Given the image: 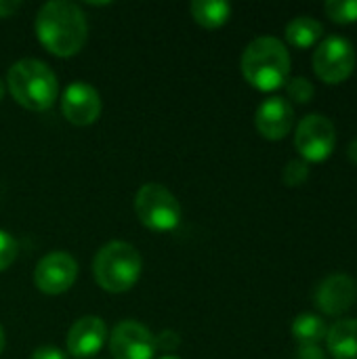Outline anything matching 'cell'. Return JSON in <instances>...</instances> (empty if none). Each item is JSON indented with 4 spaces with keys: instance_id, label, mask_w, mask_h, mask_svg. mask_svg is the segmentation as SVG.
Wrapping results in <instances>:
<instances>
[{
    "instance_id": "cell-1",
    "label": "cell",
    "mask_w": 357,
    "mask_h": 359,
    "mask_svg": "<svg viewBox=\"0 0 357 359\" xmlns=\"http://www.w3.org/2000/svg\"><path fill=\"white\" fill-rule=\"evenodd\" d=\"M40 44L55 57H74L88 38V23L82 8L67 0H50L40 6L34 21Z\"/></svg>"
},
{
    "instance_id": "cell-2",
    "label": "cell",
    "mask_w": 357,
    "mask_h": 359,
    "mask_svg": "<svg viewBox=\"0 0 357 359\" xmlns=\"http://www.w3.org/2000/svg\"><path fill=\"white\" fill-rule=\"evenodd\" d=\"M240 67L244 80L252 88L261 93H274L288 82L290 53L280 38L259 36L244 48Z\"/></svg>"
},
{
    "instance_id": "cell-3",
    "label": "cell",
    "mask_w": 357,
    "mask_h": 359,
    "mask_svg": "<svg viewBox=\"0 0 357 359\" xmlns=\"http://www.w3.org/2000/svg\"><path fill=\"white\" fill-rule=\"evenodd\" d=\"M6 84L13 99L29 111H46L59 95L55 72L40 59H19L8 67Z\"/></svg>"
},
{
    "instance_id": "cell-4",
    "label": "cell",
    "mask_w": 357,
    "mask_h": 359,
    "mask_svg": "<svg viewBox=\"0 0 357 359\" xmlns=\"http://www.w3.org/2000/svg\"><path fill=\"white\" fill-rule=\"evenodd\" d=\"M141 269V255L128 242L105 244L93 261V276L97 284L112 294L128 292L139 282Z\"/></svg>"
},
{
    "instance_id": "cell-5",
    "label": "cell",
    "mask_w": 357,
    "mask_h": 359,
    "mask_svg": "<svg viewBox=\"0 0 357 359\" xmlns=\"http://www.w3.org/2000/svg\"><path fill=\"white\" fill-rule=\"evenodd\" d=\"M135 212L151 231H173L181 223V204L177 196L160 183H145L135 196Z\"/></svg>"
},
{
    "instance_id": "cell-6",
    "label": "cell",
    "mask_w": 357,
    "mask_h": 359,
    "mask_svg": "<svg viewBox=\"0 0 357 359\" xmlns=\"http://www.w3.org/2000/svg\"><path fill=\"white\" fill-rule=\"evenodd\" d=\"M311 65L322 82L341 84L356 69V48L343 36H328L316 46Z\"/></svg>"
},
{
    "instance_id": "cell-7",
    "label": "cell",
    "mask_w": 357,
    "mask_h": 359,
    "mask_svg": "<svg viewBox=\"0 0 357 359\" xmlns=\"http://www.w3.org/2000/svg\"><path fill=\"white\" fill-rule=\"evenodd\" d=\"M337 145V128L330 118L322 114L305 116L295 130V147L301 158L309 162H324L332 156Z\"/></svg>"
},
{
    "instance_id": "cell-8",
    "label": "cell",
    "mask_w": 357,
    "mask_h": 359,
    "mask_svg": "<svg viewBox=\"0 0 357 359\" xmlns=\"http://www.w3.org/2000/svg\"><path fill=\"white\" fill-rule=\"evenodd\" d=\"M78 278V263L72 255L63 250L48 252L42 257L34 269V284L44 294H63L67 292Z\"/></svg>"
},
{
    "instance_id": "cell-9",
    "label": "cell",
    "mask_w": 357,
    "mask_h": 359,
    "mask_svg": "<svg viewBox=\"0 0 357 359\" xmlns=\"http://www.w3.org/2000/svg\"><path fill=\"white\" fill-rule=\"evenodd\" d=\"M109 351L114 359H154V334L139 322L126 320L114 326L109 334Z\"/></svg>"
},
{
    "instance_id": "cell-10",
    "label": "cell",
    "mask_w": 357,
    "mask_h": 359,
    "mask_svg": "<svg viewBox=\"0 0 357 359\" xmlns=\"http://www.w3.org/2000/svg\"><path fill=\"white\" fill-rule=\"evenodd\" d=\"M61 109L69 124L74 126H90L99 120L103 101L95 86L88 82H72L61 97Z\"/></svg>"
},
{
    "instance_id": "cell-11",
    "label": "cell",
    "mask_w": 357,
    "mask_h": 359,
    "mask_svg": "<svg viewBox=\"0 0 357 359\" xmlns=\"http://www.w3.org/2000/svg\"><path fill=\"white\" fill-rule=\"evenodd\" d=\"M316 307L324 316H343L357 301V282L347 273H335L316 288Z\"/></svg>"
},
{
    "instance_id": "cell-12",
    "label": "cell",
    "mask_w": 357,
    "mask_h": 359,
    "mask_svg": "<svg viewBox=\"0 0 357 359\" xmlns=\"http://www.w3.org/2000/svg\"><path fill=\"white\" fill-rule=\"evenodd\" d=\"M295 124V109L290 101L284 97H269L265 99L255 114V126L263 139L282 141Z\"/></svg>"
},
{
    "instance_id": "cell-13",
    "label": "cell",
    "mask_w": 357,
    "mask_h": 359,
    "mask_svg": "<svg viewBox=\"0 0 357 359\" xmlns=\"http://www.w3.org/2000/svg\"><path fill=\"white\" fill-rule=\"evenodd\" d=\"M107 326L97 316H84L76 320L67 332V351L74 358H93L107 341Z\"/></svg>"
},
{
    "instance_id": "cell-14",
    "label": "cell",
    "mask_w": 357,
    "mask_h": 359,
    "mask_svg": "<svg viewBox=\"0 0 357 359\" xmlns=\"http://www.w3.org/2000/svg\"><path fill=\"white\" fill-rule=\"evenodd\" d=\"M324 343L332 359H357V320L335 322Z\"/></svg>"
},
{
    "instance_id": "cell-15",
    "label": "cell",
    "mask_w": 357,
    "mask_h": 359,
    "mask_svg": "<svg viewBox=\"0 0 357 359\" xmlns=\"http://www.w3.org/2000/svg\"><path fill=\"white\" fill-rule=\"evenodd\" d=\"M189 11L194 21L206 29L223 27L231 17V4L225 0H194Z\"/></svg>"
},
{
    "instance_id": "cell-16",
    "label": "cell",
    "mask_w": 357,
    "mask_h": 359,
    "mask_svg": "<svg viewBox=\"0 0 357 359\" xmlns=\"http://www.w3.org/2000/svg\"><path fill=\"white\" fill-rule=\"evenodd\" d=\"M284 36L295 48H309L324 36V25L309 15H301L286 25Z\"/></svg>"
},
{
    "instance_id": "cell-17",
    "label": "cell",
    "mask_w": 357,
    "mask_h": 359,
    "mask_svg": "<svg viewBox=\"0 0 357 359\" xmlns=\"http://www.w3.org/2000/svg\"><path fill=\"white\" fill-rule=\"evenodd\" d=\"M290 330H292V337L299 345H320L326 339L328 326L316 313H301L295 318Z\"/></svg>"
},
{
    "instance_id": "cell-18",
    "label": "cell",
    "mask_w": 357,
    "mask_h": 359,
    "mask_svg": "<svg viewBox=\"0 0 357 359\" xmlns=\"http://www.w3.org/2000/svg\"><path fill=\"white\" fill-rule=\"evenodd\" d=\"M324 13L330 21L339 25L356 23L357 21V0H328L324 4Z\"/></svg>"
},
{
    "instance_id": "cell-19",
    "label": "cell",
    "mask_w": 357,
    "mask_h": 359,
    "mask_svg": "<svg viewBox=\"0 0 357 359\" xmlns=\"http://www.w3.org/2000/svg\"><path fill=\"white\" fill-rule=\"evenodd\" d=\"M284 86H286V95H288V99H290V101H295V103H301V105L309 103V101L314 99V95H316V88H314L311 80H307L305 76L288 78V82H286Z\"/></svg>"
},
{
    "instance_id": "cell-20",
    "label": "cell",
    "mask_w": 357,
    "mask_h": 359,
    "mask_svg": "<svg viewBox=\"0 0 357 359\" xmlns=\"http://www.w3.org/2000/svg\"><path fill=\"white\" fill-rule=\"evenodd\" d=\"M282 179L288 187H301L309 179V164L305 160H290L284 166Z\"/></svg>"
},
{
    "instance_id": "cell-21",
    "label": "cell",
    "mask_w": 357,
    "mask_h": 359,
    "mask_svg": "<svg viewBox=\"0 0 357 359\" xmlns=\"http://www.w3.org/2000/svg\"><path fill=\"white\" fill-rule=\"evenodd\" d=\"M17 255H19V244H17V240H15L8 231L0 229V273H2L4 269H8V267L15 263Z\"/></svg>"
},
{
    "instance_id": "cell-22",
    "label": "cell",
    "mask_w": 357,
    "mask_h": 359,
    "mask_svg": "<svg viewBox=\"0 0 357 359\" xmlns=\"http://www.w3.org/2000/svg\"><path fill=\"white\" fill-rule=\"evenodd\" d=\"M154 341H156V349H162V351H166V353H173V351L181 345L179 334H177V332H170V330L160 332L158 337H154Z\"/></svg>"
},
{
    "instance_id": "cell-23",
    "label": "cell",
    "mask_w": 357,
    "mask_h": 359,
    "mask_svg": "<svg viewBox=\"0 0 357 359\" xmlns=\"http://www.w3.org/2000/svg\"><path fill=\"white\" fill-rule=\"evenodd\" d=\"M297 359H326V351L320 345H299Z\"/></svg>"
},
{
    "instance_id": "cell-24",
    "label": "cell",
    "mask_w": 357,
    "mask_h": 359,
    "mask_svg": "<svg viewBox=\"0 0 357 359\" xmlns=\"http://www.w3.org/2000/svg\"><path fill=\"white\" fill-rule=\"evenodd\" d=\"M29 359H69L67 358V353L65 351H61V349H57V347H38L34 353H32V358Z\"/></svg>"
},
{
    "instance_id": "cell-25",
    "label": "cell",
    "mask_w": 357,
    "mask_h": 359,
    "mask_svg": "<svg viewBox=\"0 0 357 359\" xmlns=\"http://www.w3.org/2000/svg\"><path fill=\"white\" fill-rule=\"evenodd\" d=\"M19 8H21V2L19 0H0V19L13 17Z\"/></svg>"
},
{
    "instance_id": "cell-26",
    "label": "cell",
    "mask_w": 357,
    "mask_h": 359,
    "mask_svg": "<svg viewBox=\"0 0 357 359\" xmlns=\"http://www.w3.org/2000/svg\"><path fill=\"white\" fill-rule=\"evenodd\" d=\"M347 156H349V160L357 164V139H353L351 143H349V147H347Z\"/></svg>"
},
{
    "instance_id": "cell-27",
    "label": "cell",
    "mask_w": 357,
    "mask_h": 359,
    "mask_svg": "<svg viewBox=\"0 0 357 359\" xmlns=\"http://www.w3.org/2000/svg\"><path fill=\"white\" fill-rule=\"evenodd\" d=\"M2 351H4V330L0 326V355H2Z\"/></svg>"
},
{
    "instance_id": "cell-28",
    "label": "cell",
    "mask_w": 357,
    "mask_h": 359,
    "mask_svg": "<svg viewBox=\"0 0 357 359\" xmlns=\"http://www.w3.org/2000/svg\"><path fill=\"white\" fill-rule=\"evenodd\" d=\"M2 97H4V84H2V80H0V101H2Z\"/></svg>"
},
{
    "instance_id": "cell-29",
    "label": "cell",
    "mask_w": 357,
    "mask_h": 359,
    "mask_svg": "<svg viewBox=\"0 0 357 359\" xmlns=\"http://www.w3.org/2000/svg\"><path fill=\"white\" fill-rule=\"evenodd\" d=\"M160 359H179V358H175V355H164V358H160Z\"/></svg>"
}]
</instances>
